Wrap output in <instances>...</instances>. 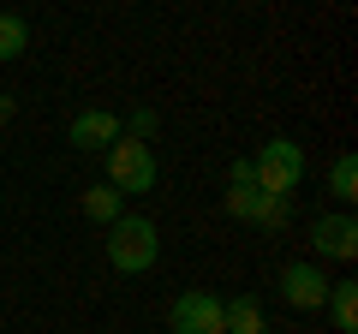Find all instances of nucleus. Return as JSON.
<instances>
[{"mask_svg": "<svg viewBox=\"0 0 358 334\" xmlns=\"http://www.w3.org/2000/svg\"><path fill=\"white\" fill-rule=\"evenodd\" d=\"M155 257H162V233H155V221L120 209V221H108V263H114L120 275H143Z\"/></svg>", "mask_w": 358, "mask_h": 334, "instance_id": "f257e3e1", "label": "nucleus"}, {"mask_svg": "<svg viewBox=\"0 0 358 334\" xmlns=\"http://www.w3.org/2000/svg\"><path fill=\"white\" fill-rule=\"evenodd\" d=\"M251 180H257V191L293 197L299 180H305V150H299L293 138H268L263 150L251 155Z\"/></svg>", "mask_w": 358, "mask_h": 334, "instance_id": "f03ea898", "label": "nucleus"}, {"mask_svg": "<svg viewBox=\"0 0 358 334\" xmlns=\"http://www.w3.org/2000/svg\"><path fill=\"white\" fill-rule=\"evenodd\" d=\"M108 185H114L120 197H138V191H150L155 185V155H150V143H138V138H126L120 131L114 143H108Z\"/></svg>", "mask_w": 358, "mask_h": 334, "instance_id": "7ed1b4c3", "label": "nucleus"}, {"mask_svg": "<svg viewBox=\"0 0 358 334\" xmlns=\"http://www.w3.org/2000/svg\"><path fill=\"white\" fill-rule=\"evenodd\" d=\"M310 251H317V263H352L358 257V221L346 215H317L310 221Z\"/></svg>", "mask_w": 358, "mask_h": 334, "instance_id": "20e7f679", "label": "nucleus"}, {"mask_svg": "<svg viewBox=\"0 0 358 334\" xmlns=\"http://www.w3.org/2000/svg\"><path fill=\"white\" fill-rule=\"evenodd\" d=\"M167 328H173V334H227V328H221V298L203 293V286L179 293L173 310H167Z\"/></svg>", "mask_w": 358, "mask_h": 334, "instance_id": "39448f33", "label": "nucleus"}, {"mask_svg": "<svg viewBox=\"0 0 358 334\" xmlns=\"http://www.w3.org/2000/svg\"><path fill=\"white\" fill-rule=\"evenodd\" d=\"M329 286H334V281L322 275V263H287V269L275 275V293H281L293 310H322Z\"/></svg>", "mask_w": 358, "mask_h": 334, "instance_id": "423d86ee", "label": "nucleus"}, {"mask_svg": "<svg viewBox=\"0 0 358 334\" xmlns=\"http://www.w3.org/2000/svg\"><path fill=\"white\" fill-rule=\"evenodd\" d=\"M120 131H126L120 114H108V108H84V114H72V126H66V143H72V150H108Z\"/></svg>", "mask_w": 358, "mask_h": 334, "instance_id": "0eeeda50", "label": "nucleus"}, {"mask_svg": "<svg viewBox=\"0 0 358 334\" xmlns=\"http://www.w3.org/2000/svg\"><path fill=\"white\" fill-rule=\"evenodd\" d=\"M322 305H329V322H334V334H358V281H334Z\"/></svg>", "mask_w": 358, "mask_h": 334, "instance_id": "6e6552de", "label": "nucleus"}, {"mask_svg": "<svg viewBox=\"0 0 358 334\" xmlns=\"http://www.w3.org/2000/svg\"><path fill=\"white\" fill-rule=\"evenodd\" d=\"M221 328L227 334H268L263 305H257V298H227V305H221Z\"/></svg>", "mask_w": 358, "mask_h": 334, "instance_id": "1a4fd4ad", "label": "nucleus"}, {"mask_svg": "<svg viewBox=\"0 0 358 334\" xmlns=\"http://www.w3.org/2000/svg\"><path fill=\"white\" fill-rule=\"evenodd\" d=\"M120 209H126V197H120L114 191V185H84V215L90 221H102V227H108V221H120Z\"/></svg>", "mask_w": 358, "mask_h": 334, "instance_id": "9d476101", "label": "nucleus"}, {"mask_svg": "<svg viewBox=\"0 0 358 334\" xmlns=\"http://www.w3.org/2000/svg\"><path fill=\"white\" fill-rule=\"evenodd\" d=\"M329 191L341 197V203H352V197H358V155L352 150H341L329 161Z\"/></svg>", "mask_w": 358, "mask_h": 334, "instance_id": "9b49d317", "label": "nucleus"}, {"mask_svg": "<svg viewBox=\"0 0 358 334\" xmlns=\"http://www.w3.org/2000/svg\"><path fill=\"white\" fill-rule=\"evenodd\" d=\"M257 209H263V191H257L251 180H227V215L233 221H257Z\"/></svg>", "mask_w": 358, "mask_h": 334, "instance_id": "f8f14e48", "label": "nucleus"}, {"mask_svg": "<svg viewBox=\"0 0 358 334\" xmlns=\"http://www.w3.org/2000/svg\"><path fill=\"white\" fill-rule=\"evenodd\" d=\"M30 48V24L18 13H0V60H18Z\"/></svg>", "mask_w": 358, "mask_h": 334, "instance_id": "ddd939ff", "label": "nucleus"}, {"mask_svg": "<svg viewBox=\"0 0 358 334\" xmlns=\"http://www.w3.org/2000/svg\"><path fill=\"white\" fill-rule=\"evenodd\" d=\"M287 221H293V203H287V197H275V191H263V209H257V227L281 233Z\"/></svg>", "mask_w": 358, "mask_h": 334, "instance_id": "4468645a", "label": "nucleus"}, {"mask_svg": "<svg viewBox=\"0 0 358 334\" xmlns=\"http://www.w3.org/2000/svg\"><path fill=\"white\" fill-rule=\"evenodd\" d=\"M155 126H162V114H155V108H131V131H126V138L150 143V138H155Z\"/></svg>", "mask_w": 358, "mask_h": 334, "instance_id": "2eb2a0df", "label": "nucleus"}, {"mask_svg": "<svg viewBox=\"0 0 358 334\" xmlns=\"http://www.w3.org/2000/svg\"><path fill=\"white\" fill-rule=\"evenodd\" d=\"M6 119H13V102H6V96H0V126H6Z\"/></svg>", "mask_w": 358, "mask_h": 334, "instance_id": "dca6fc26", "label": "nucleus"}]
</instances>
